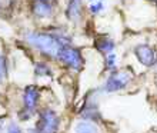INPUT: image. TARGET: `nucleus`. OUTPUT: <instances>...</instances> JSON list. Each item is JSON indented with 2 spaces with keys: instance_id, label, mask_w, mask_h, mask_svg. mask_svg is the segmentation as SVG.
<instances>
[{
  "instance_id": "obj_15",
  "label": "nucleus",
  "mask_w": 157,
  "mask_h": 133,
  "mask_svg": "<svg viewBox=\"0 0 157 133\" xmlns=\"http://www.w3.org/2000/svg\"><path fill=\"white\" fill-rule=\"evenodd\" d=\"M7 133H21V129L16 123H10V126H9V129H7Z\"/></svg>"
},
{
  "instance_id": "obj_12",
  "label": "nucleus",
  "mask_w": 157,
  "mask_h": 133,
  "mask_svg": "<svg viewBox=\"0 0 157 133\" xmlns=\"http://www.w3.org/2000/svg\"><path fill=\"white\" fill-rule=\"evenodd\" d=\"M6 75H7V65H6V59H4L3 54H0V84L6 79Z\"/></svg>"
},
{
  "instance_id": "obj_11",
  "label": "nucleus",
  "mask_w": 157,
  "mask_h": 133,
  "mask_svg": "<svg viewBox=\"0 0 157 133\" xmlns=\"http://www.w3.org/2000/svg\"><path fill=\"white\" fill-rule=\"evenodd\" d=\"M36 75L37 76H50L52 75V70H50V67L46 65V63H37V66H36Z\"/></svg>"
},
{
  "instance_id": "obj_13",
  "label": "nucleus",
  "mask_w": 157,
  "mask_h": 133,
  "mask_svg": "<svg viewBox=\"0 0 157 133\" xmlns=\"http://www.w3.org/2000/svg\"><path fill=\"white\" fill-rule=\"evenodd\" d=\"M14 0H0V12H7L12 10Z\"/></svg>"
},
{
  "instance_id": "obj_9",
  "label": "nucleus",
  "mask_w": 157,
  "mask_h": 133,
  "mask_svg": "<svg viewBox=\"0 0 157 133\" xmlns=\"http://www.w3.org/2000/svg\"><path fill=\"white\" fill-rule=\"evenodd\" d=\"M96 47L99 52L104 54H110L113 53V49H114V43H113L112 39H107V37H99L96 40Z\"/></svg>"
},
{
  "instance_id": "obj_14",
  "label": "nucleus",
  "mask_w": 157,
  "mask_h": 133,
  "mask_svg": "<svg viewBox=\"0 0 157 133\" xmlns=\"http://www.w3.org/2000/svg\"><path fill=\"white\" fill-rule=\"evenodd\" d=\"M114 65H116V54L114 53L107 54V57H106V66H107V69H114Z\"/></svg>"
},
{
  "instance_id": "obj_18",
  "label": "nucleus",
  "mask_w": 157,
  "mask_h": 133,
  "mask_svg": "<svg viewBox=\"0 0 157 133\" xmlns=\"http://www.w3.org/2000/svg\"><path fill=\"white\" fill-rule=\"evenodd\" d=\"M34 133H37V132H34Z\"/></svg>"
},
{
  "instance_id": "obj_7",
  "label": "nucleus",
  "mask_w": 157,
  "mask_h": 133,
  "mask_svg": "<svg viewBox=\"0 0 157 133\" xmlns=\"http://www.w3.org/2000/svg\"><path fill=\"white\" fill-rule=\"evenodd\" d=\"M66 14L73 22L80 20V17H82V0H70Z\"/></svg>"
},
{
  "instance_id": "obj_10",
  "label": "nucleus",
  "mask_w": 157,
  "mask_h": 133,
  "mask_svg": "<svg viewBox=\"0 0 157 133\" xmlns=\"http://www.w3.org/2000/svg\"><path fill=\"white\" fill-rule=\"evenodd\" d=\"M76 133H100L97 126L93 125L91 122H80L75 127Z\"/></svg>"
},
{
  "instance_id": "obj_5",
  "label": "nucleus",
  "mask_w": 157,
  "mask_h": 133,
  "mask_svg": "<svg viewBox=\"0 0 157 133\" xmlns=\"http://www.w3.org/2000/svg\"><path fill=\"white\" fill-rule=\"evenodd\" d=\"M23 102H25V112L27 115H33L34 109L39 103V90L36 86H27L25 90V96H23Z\"/></svg>"
},
{
  "instance_id": "obj_16",
  "label": "nucleus",
  "mask_w": 157,
  "mask_h": 133,
  "mask_svg": "<svg viewBox=\"0 0 157 133\" xmlns=\"http://www.w3.org/2000/svg\"><path fill=\"white\" fill-rule=\"evenodd\" d=\"M101 9H103V4H101V3L91 4V6H90V10H91V12H93V13H97V12H100Z\"/></svg>"
},
{
  "instance_id": "obj_6",
  "label": "nucleus",
  "mask_w": 157,
  "mask_h": 133,
  "mask_svg": "<svg viewBox=\"0 0 157 133\" xmlns=\"http://www.w3.org/2000/svg\"><path fill=\"white\" fill-rule=\"evenodd\" d=\"M134 53H136L137 59L140 60V63L144 65V66H153L156 63V53H154V50L150 46L147 45L137 46L134 49Z\"/></svg>"
},
{
  "instance_id": "obj_4",
  "label": "nucleus",
  "mask_w": 157,
  "mask_h": 133,
  "mask_svg": "<svg viewBox=\"0 0 157 133\" xmlns=\"http://www.w3.org/2000/svg\"><path fill=\"white\" fill-rule=\"evenodd\" d=\"M132 80V75L127 72H117L114 75H112L107 79L106 84H104V90L106 92H117L120 89L126 88L128 82Z\"/></svg>"
},
{
  "instance_id": "obj_2",
  "label": "nucleus",
  "mask_w": 157,
  "mask_h": 133,
  "mask_svg": "<svg viewBox=\"0 0 157 133\" xmlns=\"http://www.w3.org/2000/svg\"><path fill=\"white\" fill-rule=\"evenodd\" d=\"M57 59L64 66L70 67L73 70H80L83 65H84V59H83L80 50L73 47V46H66V45L62 46Z\"/></svg>"
},
{
  "instance_id": "obj_3",
  "label": "nucleus",
  "mask_w": 157,
  "mask_h": 133,
  "mask_svg": "<svg viewBox=\"0 0 157 133\" xmlns=\"http://www.w3.org/2000/svg\"><path fill=\"white\" fill-rule=\"evenodd\" d=\"M59 116L56 115L54 110L46 109L40 113V119L37 122V127L36 132L37 133H56L59 130Z\"/></svg>"
},
{
  "instance_id": "obj_17",
  "label": "nucleus",
  "mask_w": 157,
  "mask_h": 133,
  "mask_svg": "<svg viewBox=\"0 0 157 133\" xmlns=\"http://www.w3.org/2000/svg\"><path fill=\"white\" fill-rule=\"evenodd\" d=\"M40 2H49V0H40Z\"/></svg>"
},
{
  "instance_id": "obj_1",
  "label": "nucleus",
  "mask_w": 157,
  "mask_h": 133,
  "mask_svg": "<svg viewBox=\"0 0 157 133\" xmlns=\"http://www.w3.org/2000/svg\"><path fill=\"white\" fill-rule=\"evenodd\" d=\"M27 42L37 50H40L43 54L52 57H57L63 46L54 34L46 33V32H32L27 34Z\"/></svg>"
},
{
  "instance_id": "obj_8",
  "label": "nucleus",
  "mask_w": 157,
  "mask_h": 133,
  "mask_svg": "<svg viewBox=\"0 0 157 133\" xmlns=\"http://www.w3.org/2000/svg\"><path fill=\"white\" fill-rule=\"evenodd\" d=\"M32 10L39 17H47L52 14V6L47 2H40V0H36L32 4Z\"/></svg>"
}]
</instances>
